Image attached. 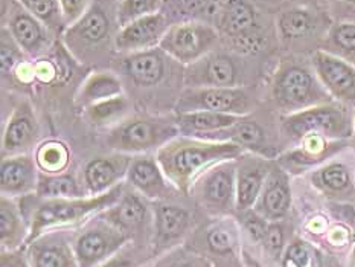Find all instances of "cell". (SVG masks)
I'll return each instance as SVG.
<instances>
[{
	"instance_id": "cell-1",
	"label": "cell",
	"mask_w": 355,
	"mask_h": 267,
	"mask_svg": "<svg viewBox=\"0 0 355 267\" xmlns=\"http://www.w3.org/2000/svg\"><path fill=\"white\" fill-rule=\"evenodd\" d=\"M241 153L243 148L232 142L205 141L182 135L159 148L156 159L166 178L184 189L198 173L211 165L236 159Z\"/></svg>"
},
{
	"instance_id": "cell-2",
	"label": "cell",
	"mask_w": 355,
	"mask_h": 267,
	"mask_svg": "<svg viewBox=\"0 0 355 267\" xmlns=\"http://www.w3.org/2000/svg\"><path fill=\"white\" fill-rule=\"evenodd\" d=\"M180 133L177 121L160 117H133L121 121L107 135V145L118 153H142L162 148Z\"/></svg>"
},
{
	"instance_id": "cell-3",
	"label": "cell",
	"mask_w": 355,
	"mask_h": 267,
	"mask_svg": "<svg viewBox=\"0 0 355 267\" xmlns=\"http://www.w3.org/2000/svg\"><path fill=\"white\" fill-rule=\"evenodd\" d=\"M220 38L218 29L202 20L174 23L162 38L159 48L182 64H192L212 52Z\"/></svg>"
},
{
	"instance_id": "cell-4",
	"label": "cell",
	"mask_w": 355,
	"mask_h": 267,
	"mask_svg": "<svg viewBox=\"0 0 355 267\" xmlns=\"http://www.w3.org/2000/svg\"><path fill=\"white\" fill-rule=\"evenodd\" d=\"M119 196L121 187H113L107 193L87 198V200H83V198H53L51 202H46L34 214L33 232H31L28 241H33L44 227L80 220L90 212L114 203Z\"/></svg>"
},
{
	"instance_id": "cell-5",
	"label": "cell",
	"mask_w": 355,
	"mask_h": 267,
	"mask_svg": "<svg viewBox=\"0 0 355 267\" xmlns=\"http://www.w3.org/2000/svg\"><path fill=\"white\" fill-rule=\"evenodd\" d=\"M217 112L244 117L249 112V96L239 87L187 89L177 99L175 113Z\"/></svg>"
},
{
	"instance_id": "cell-6",
	"label": "cell",
	"mask_w": 355,
	"mask_h": 267,
	"mask_svg": "<svg viewBox=\"0 0 355 267\" xmlns=\"http://www.w3.org/2000/svg\"><path fill=\"white\" fill-rule=\"evenodd\" d=\"M169 17L165 12L144 15L121 26L114 37V48L119 52L135 53L156 49L169 29Z\"/></svg>"
},
{
	"instance_id": "cell-7",
	"label": "cell",
	"mask_w": 355,
	"mask_h": 267,
	"mask_svg": "<svg viewBox=\"0 0 355 267\" xmlns=\"http://www.w3.org/2000/svg\"><path fill=\"white\" fill-rule=\"evenodd\" d=\"M218 33L232 38L243 51H254L259 48V37L253 35L257 26V15L253 6L247 0H225L215 19Z\"/></svg>"
},
{
	"instance_id": "cell-8",
	"label": "cell",
	"mask_w": 355,
	"mask_h": 267,
	"mask_svg": "<svg viewBox=\"0 0 355 267\" xmlns=\"http://www.w3.org/2000/svg\"><path fill=\"white\" fill-rule=\"evenodd\" d=\"M238 66L235 60L221 52H209L188 66L184 84L194 87H236Z\"/></svg>"
},
{
	"instance_id": "cell-9",
	"label": "cell",
	"mask_w": 355,
	"mask_h": 267,
	"mask_svg": "<svg viewBox=\"0 0 355 267\" xmlns=\"http://www.w3.org/2000/svg\"><path fill=\"white\" fill-rule=\"evenodd\" d=\"M348 122L345 114L333 107H318L305 112H299L284 122L285 133L291 137H308L322 133L337 136L346 132Z\"/></svg>"
},
{
	"instance_id": "cell-10",
	"label": "cell",
	"mask_w": 355,
	"mask_h": 267,
	"mask_svg": "<svg viewBox=\"0 0 355 267\" xmlns=\"http://www.w3.org/2000/svg\"><path fill=\"white\" fill-rule=\"evenodd\" d=\"M38 136V122L29 103L23 101L12 110L3 130L2 156L26 155Z\"/></svg>"
},
{
	"instance_id": "cell-11",
	"label": "cell",
	"mask_w": 355,
	"mask_h": 267,
	"mask_svg": "<svg viewBox=\"0 0 355 267\" xmlns=\"http://www.w3.org/2000/svg\"><path fill=\"white\" fill-rule=\"evenodd\" d=\"M315 94L311 74L300 66L281 69L275 81V98L284 107H299L310 103Z\"/></svg>"
},
{
	"instance_id": "cell-12",
	"label": "cell",
	"mask_w": 355,
	"mask_h": 267,
	"mask_svg": "<svg viewBox=\"0 0 355 267\" xmlns=\"http://www.w3.org/2000/svg\"><path fill=\"white\" fill-rule=\"evenodd\" d=\"M314 66L323 84L333 95L346 101L355 99V69L343 60L318 52L314 55Z\"/></svg>"
},
{
	"instance_id": "cell-13",
	"label": "cell",
	"mask_w": 355,
	"mask_h": 267,
	"mask_svg": "<svg viewBox=\"0 0 355 267\" xmlns=\"http://www.w3.org/2000/svg\"><path fill=\"white\" fill-rule=\"evenodd\" d=\"M122 69L123 74L137 86H156L165 78L166 53L160 48L128 53L122 61Z\"/></svg>"
},
{
	"instance_id": "cell-14",
	"label": "cell",
	"mask_w": 355,
	"mask_h": 267,
	"mask_svg": "<svg viewBox=\"0 0 355 267\" xmlns=\"http://www.w3.org/2000/svg\"><path fill=\"white\" fill-rule=\"evenodd\" d=\"M8 25L15 43L29 55H40L49 46L46 26L23 6L15 8L11 12Z\"/></svg>"
},
{
	"instance_id": "cell-15",
	"label": "cell",
	"mask_w": 355,
	"mask_h": 267,
	"mask_svg": "<svg viewBox=\"0 0 355 267\" xmlns=\"http://www.w3.org/2000/svg\"><path fill=\"white\" fill-rule=\"evenodd\" d=\"M131 160L133 157L125 153L92 159L84 168V182L92 193H104L112 189L114 183L128 173Z\"/></svg>"
},
{
	"instance_id": "cell-16",
	"label": "cell",
	"mask_w": 355,
	"mask_h": 267,
	"mask_svg": "<svg viewBox=\"0 0 355 267\" xmlns=\"http://www.w3.org/2000/svg\"><path fill=\"white\" fill-rule=\"evenodd\" d=\"M37 183V162L29 155L8 156L2 159L0 187L5 194H23L34 189Z\"/></svg>"
},
{
	"instance_id": "cell-17",
	"label": "cell",
	"mask_w": 355,
	"mask_h": 267,
	"mask_svg": "<svg viewBox=\"0 0 355 267\" xmlns=\"http://www.w3.org/2000/svg\"><path fill=\"white\" fill-rule=\"evenodd\" d=\"M127 239L114 229L98 227L87 231L76 243V255L83 267H92L103 258L109 257Z\"/></svg>"
},
{
	"instance_id": "cell-18",
	"label": "cell",
	"mask_w": 355,
	"mask_h": 267,
	"mask_svg": "<svg viewBox=\"0 0 355 267\" xmlns=\"http://www.w3.org/2000/svg\"><path fill=\"white\" fill-rule=\"evenodd\" d=\"M243 118L244 117H238V114L217 112H194L175 114V121L180 128V133L183 136L198 137V139L200 137H205L206 135L218 132V130L232 127Z\"/></svg>"
},
{
	"instance_id": "cell-19",
	"label": "cell",
	"mask_w": 355,
	"mask_h": 267,
	"mask_svg": "<svg viewBox=\"0 0 355 267\" xmlns=\"http://www.w3.org/2000/svg\"><path fill=\"white\" fill-rule=\"evenodd\" d=\"M110 35V20L99 6H92L83 17L69 28L66 37L76 44L96 46Z\"/></svg>"
},
{
	"instance_id": "cell-20",
	"label": "cell",
	"mask_w": 355,
	"mask_h": 267,
	"mask_svg": "<svg viewBox=\"0 0 355 267\" xmlns=\"http://www.w3.org/2000/svg\"><path fill=\"white\" fill-rule=\"evenodd\" d=\"M162 168L150 156L133 157L128 170V179L141 193L148 197H157L165 191V180Z\"/></svg>"
},
{
	"instance_id": "cell-21",
	"label": "cell",
	"mask_w": 355,
	"mask_h": 267,
	"mask_svg": "<svg viewBox=\"0 0 355 267\" xmlns=\"http://www.w3.org/2000/svg\"><path fill=\"white\" fill-rule=\"evenodd\" d=\"M235 168L232 164L221 162L206 174L203 193L205 198L214 206H227L234 196Z\"/></svg>"
},
{
	"instance_id": "cell-22",
	"label": "cell",
	"mask_w": 355,
	"mask_h": 267,
	"mask_svg": "<svg viewBox=\"0 0 355 267\" xmlns=\"http://www.w3.org/2000/svg\"><path fill=\"white\" fill-rule=\"evenodd\" d=\"M123 95L122 83L116 75L112 72H94L89 75V78L84 81L80 90L78 101L83 109L86 107L105 101V99L116 98Z\"/></svg>"
},
{
	"instance_id": "cell-23",
	"label": "cell",
	"mask_w": 355,
	"mask_h": 267,
	"mask_svg": "<svg viewBox=\"0 0 355 267\" xmlns=\"http://www.w3.org/2000/svg\"><path fill=\"white\" fill-rule=\"evenodd\" d=\"M31 258L34 267H73L71 249L63 240L53 236L33 244Z\"/></svg>"
},
{
	"instance_id": "cell-24",
	"label": "cell",
	"mask_w": 355,
	"mask_h": 267,
	"mask_svg": "<svg viewBox=\"0 0 355 267\" xmlns=\"http://www.w3.org/2000/svg\"><path fill=\"white\" fill-rule=\"evenodd\" d=\"M290 188L287 179L282 174L275 173L268 180V185L262 197V206L268 217L279 218L287 214L290 208Z\"/></svg>"
},
{
	"instance_id": "cell-25",
	"label": "cell",
	"mask_w": 355,
	"mask_h": 267,
	"mask_svg": "<svg viewBox=\"0 0 355 267\" xmlns=\"http://www.w3.org/2000/svg\"><path fill=\"white\" fill-rule=\"evenodd\" d=\"M189 225V214L182 208L162 205L157 209V236L160 243H168L187 231Z\"/></svg>"
},
{
	"instance_id": "cell-26",
	"label": "cell",
	"mask_w": 355,
	"mask_h": 267,
	"mask_svg": "<svg viewBox=\"0 0 355 267\" xmlns=\"http://www.w3.org/2000/svg\"><path fill=\"white\" fill-rule=\"evenodd\" d=\"M71 160L67 145L57 139L43 142L35 151L37 166L46 174H60Z\"/></svg>"
},
{
	"instance_id": "cell-27",
	"label": "cell",
	"mask_w": 355,
	"mask_h": 267,
	"mask_svg": "<svg viewBox=\"0 0 355 267\" xmlns=\"http://www.w3.org/2000/svg\"><path fill=\"white\" fill-rule=\"evenodd\" d=\"M264 182V170L261 166L247 164L239 168L236 183V203L239 209H247L257 200Z\"/></svg>"
},
{
	"instance_id": "cell-28",
	"label": "cell",
	"mask_w": 355,
	"mask_h": 267,
	"mask_svg": "<svg viewBox=\"0 0 355 267\" xmlns=\"http://www.w3.org/2000/svg\"><path fill=\"white\" fill-rule=\"evenodd\" d=\"M37 193L40 197L51 198H76L81 191L71 174H42L38 178Z\"/></svg>"
},
{
	"instance_id": "cell-29",
	"label": "cell",
	"mask_w": 355,
	"mask_h": 267,
	"mask_svg": "<svg viewBox=\"0 0 355 267\" xmlns=\"http://www.w3.org/2000/svg\"><path fill=\"white\" fill-rule=\"evenodd\" d=\"M128 107H130L128 99L123 95H121V96L105 99V101L86 107V109H84V117H86V119L90 122V124L105 126L123 117V114L127 113Z\"/></svg>"
},
{
	"instance_id": "cell-30",
	"label": "cell",
	"mask_w": 355,
	"mask_h": 267,
	"mask_svg": "<svg viewBox=\"0 0 355 267\" xmlns=\"http://www.w3.org/2000/svg\"><path fill=\"white\" fill-rule=\"evenodd\" d=\"M169 8L183 17L196 19H217L223 2L220 0H166Z\"/></svg>"
},
{
	"instance_id": "cell-31",
	"label": "cell",
	"mask_w": 355,
	"mask_h": 267,
	"mask_svg": "<svg viewBox=\"0 0 355 267\" xmlns=\"http://www.w3.org/2000/svg\"><path fill=\"white\" fill-rule=\"evenodd\" d=\"M20 3L48 29L60 31L64 25L60 0H20Z\"/></svg>"
},
{
	"instance_id": "cell-32",
	"label": "cell",
	"mask_w": 355,
	"mask_h": 267,
	"mask_svg": "<svg viewBox=\"0 0 355 267\" xmlns=\"http://www.w3.org/2000/svg\"><path fill=\"white\" fill-rule=\"evenodd\" d=\"M0 231H2L3 246H17L23 236V226L15 206L2 198V208H0Z\"/></svg>"
},
{
	"instance_id": "cell-33",
	"label": "cell",
	"mask_w": 355,
	"mask_h": 267,
	"mask_svg": "<svg viewBox=\"0 0 355 267\" xmlns=\"http://www.w3.org/2000/svg\"><path fill=\"white\" fill-rule=\"evenodd\" d=\"M313 29L311 14L304 10H290L281 14L279 31L284 38L305 37Z\"/></svg>"
},
{
	"instance_id": "cell-34",
	"label": "cell",
	"mask_w": 355,
	"mask_h": 267,
	"mask_svg": "<svg viewBox=\"0 0 355 267\" xmlns=\"http://www.w3.org/2000/svg\"><path fill=\"white\" fill-rule=\"evenodd\" d=\"M162 3L164 0H122L118 11L119 25L123 26L144 15L159 12Z\"/></svg>"
},
{
	"instance_id": "cell-35",
	"label": "cell",
	"mask_w": 355,
	"mask_h": 267,
	"mask_svg": "<svg viewBox=\"0 0 355 267\" xmlns=\"http://www.w3.org/2000/svg\"><path fill=\"white\" fill-rule=\"evenodd\" d=\"M114 221L122 227H135L145 217V205L136 196H127L119 208L112 211Z\"/></svg>"
},
{
	"instance_id": "cell-36",
	"label": "cell",
	"mask_w": 355,
	"mask_h": 267,
	"mask_svg": "<svg viewBox=\"0 0 355 267\" xmlns=\"http://www.w3.org/2000/svg\"><path fill=\"white\" fill-rule=\"evenodd\" d=\"M21 63V49L15 43L11 33L6 34L3 29L2 33V74L8 75L14 72L17 66Z\"/></svg>"
},
{
	"instance_id": "cell-37",
	"label": "cell",
	"mask_w": 355,
	"mask_h": 267,
	"mask_svg": "<svg viewBox=\"0 0 355 267\" xmlns=\"http://www.w3.org/2000/svg\"><path fill=\"white\" fill-rule=\"evenodd\" d=\"M320 180L329 189L342 191L349 185V173L343 165H329L320 173Z\"/></svg>"
},
{
	"instance_id": "cell-38",
	"label": "cell",
	"mask_w": 355,
	"mask_h": 267,
	"mask_svg": "<svg viewBox=\"0 0 355 267\" xmlns=\"http://www.w3.org/2000/svg\"><path fill=\"white\" fill-rule=\"evenodd\" d=\"M64 25H75L87 12L89 0H60Z\"/></svg>"
},
{
	"instance_id": "cell-39",
	"label": "cell",
	"mask_w": 355,
	"mask_h": 267,
	"mask_svg": "<svg viewBox=\"0 0 355 267\" xmlns=\"http://www.w3.org/2000/svg\"><path fill=\"white\" fill-rule=\"evenodd\" d=\"M284 267H311V257L304 243H295L284 258Z\"/></svg>"
},
{
	"instance_id": "cell-40",
	"label": "cell",
	"mask_w": 355,
	"mask_h": 267,
	"mask_svg": "<svg viewBox=\"0 0 355 267\" xmlns=\"http://www.w3.org/2000/svg\"><path fill=\"white\" fill-rule=\"evenodd\" d=\"M334 43L345 51H355V25L352 23H342L333 29Z\"/></svg>"
},
{
	"instance_id": "cell-41",
	"label": "cell",
	"mask_w": 355,
	"mask_h": 267,
	"mask_svg": "<svg viewBox=\"0 0 355 267\" xmlns=\"http://www.w3.org/2000/svg\"><path fill=\"white\" fill-rule=\"evenodd\" d=\"M207 241H209V246L212 248V250L217 252V254H229L234 248L230 235L225 229L220 227L209 232V235H207Z\"/></svg>"
},
{
	"instance_id": "cell-42",
	"label": "cell",
	"mask_w": 355,
	"mask_h": 267,
	"mask_svg": "<svg viewBox=\"0 0 355 267\" xmlns=\"http://www.w3.org/2000/svg\"><path fill=\"white\" fill-rule=\"evenodd\" d=\"M264 244H266V248L268 249L270 254L279 255V252L282 250V246H284L282 227L277 226V225L268 226L266 236H264Z\"/></svg>"
},
{
	"instance_id": "cell-43",
	"label": "cell",
	"mask_w": 355,
	"mask_h": 267,
	"mask_svg": "<svg viewBox=\"0 0 355 267\" xmlns=\"http://www.w3.org/2000/svg\"><path fill=\"white\" fill-rule=\"evenodd\" d=\"M34 74L40 83H52L58 78V67L51 60H38L34 64Z\"/></svg>"
},
{
	"instance_id": "cell-44",
	"label": "cell",
	"mask_w": 355,
	"mask_h": 267,
	"mask_svg": "<svg viewBox=\"0 0 355 267\" xmlns=\"http://www.w3.org/2000/svg\"><path fill=\"white\" fill-rule=\"evenodd\" d=\"M267 227L268 226H266L264 221H262L257 216H249V217L245 218V229H247V231H249V234L252 235L253 240L264 241Z\"/></svg>"
},
{
	"instance_id": "cell-45",
	"label": "cell",
	"mask_w": 355,
	"mask_h": 267,
	"mask_svg": "<svg viewBox=\"0 0 355 267\" xmlns=\"http://www.w3.org/2000/svg\"><path fill=\"white\" fill-rule=\"evenodd\" d=\"M159 267H206L202 259L198 258H187L184 255L173 257L162 263Z\"/></svg>"
},
{
	"instance_id": "cell-46",
	"label": "cell",
	"mask_w": 355,
	"mask_h": 267,
	"mask_svg": "<svg viewBox=\"0 0 355 267\" xmlns=\"http://www.w3.org/2000/svg\"><path fill=\"white\" fill-rule=\"evenodd\" d=\"M0 267H26L19 255H3Z\"/></svg>"
},
{
	"instance_id": "cell-47",
	"label": "cell",
	"mask_w": 355,
	"mask_h": 267,
	"mask_svg": "<svg viewBox=\"0 0 355 267\" xmlns=\"http://www.w3.org/2000/svg\"><path fill=\"white\" fill-rule=\"evenodd\" d=\"M104 267H131V264L128 261H125V259H112L110 263H107Z\"/></svg>"
},
{
	"instance_id": "cell-48",
	"label": "cell",
	"mask_w": 355,
	"mask_h": 267,
	"mask_svg": "<svg viewBox=\"0 0 355 267\" xmlns=\"http://www.w3.org/2000/svg\"><path fill=\"white\" fill-rule=\"evenodd\" d=\"M342 2H346V3H351V5H355V0H342Z\"/></svg>"
},
{
	"instance_id": "cell-49",
	"label": "cell",
	"mask_w": 355,
	"mask_h": 267,
	"mask_svg": "<svg viewBox=\"0 0 355 267\" xmlns=\"http://www.w3.org/2000/svg\"><path fill=\"white\" fill-rule=\"evenodd\" d=\"M354 261H355V249H354Z\"/></svg>"
}]
</instances>
